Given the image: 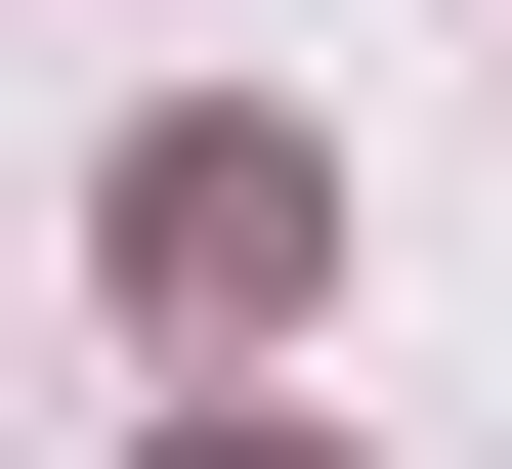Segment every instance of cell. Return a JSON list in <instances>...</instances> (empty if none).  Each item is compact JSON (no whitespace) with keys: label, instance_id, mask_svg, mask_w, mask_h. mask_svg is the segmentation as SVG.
I'll use <instances>...</instances> for the list:
<instances>
[{"label":"cell","instance_id":"6da1fadb","mask_svg":"<svg viewBox=\"0 0 512 469\" xmlns=\"http://www.w3.org/2000/svg\"><path fill=\"white\" fill-rule=\"evenodd\" d=\"M86 256H128V342H299V299H342V171L214 86V128H128V214H86Z\"/></svg>","mask_w":512,"mask_h":469},{"label":"cell","instance_id":"7a4b0ae2","mask_svg":"<svg viewBox=\"0 0 512 469\" xmlns=\"http://www.w3.org/2000/svg\"><path fill=\"white\" fill-rule=\"evenodd\" d=\"M171 469H342V427H256V384H214V427H171Z\"/></svg>","mask_w":512,"mask_h":469}]
</instances>
